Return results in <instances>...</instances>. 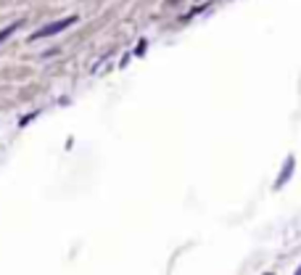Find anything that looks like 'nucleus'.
Instances as JSON below:
<instances>
[{"mask_svg": "<svg viewBox=\"0 0 301 275\" xmlns=\"http://www.w3.org/2000/svg\"><path fill=\"white\" fill-rule=\"evenodd\" d=\"M293 275H301V267H299V270H296V273H293Z\"/></svg>", "mask_w": 301, "mask_h": 275, "instance_id": "obj_4", "label": "nucleus"}, {"mask_svg": "<svg viewBox=\"0 0 301 275\" xmlns=\"http://www.w3.org/2000/svg\"><path fill=\"white\" fill-rule=\"evenodd\" d=\"M21 24H19V21H16V24H8V27H5L3 29V32H0V43H5V40H8V37L13 35V32H16V29H19Z\"/></svg>", "mask_w": 301, "mask_h": 275, "instance_id": "obj_3", "label": "nucleus"}, {"mask_svg": "<svg viewBox=\"0 0 301 275\" xmlns=\"http://www.w3.org/2000/svg\"><path fill=\"white\" fill-rule=\"evenodd\" d=\"M77 24V16H66V19H58V21H50V24H45L43 29H37V32L29 37V40H43V37H53V35H61L64 29L74 27Z\"/></svg>", "mask_w": 301, "mask_h": 275, "instance_id": "obj_1", "label": "nucleus"}, {"mask_svg": "<svg viewBox=\"0 0 301 275\" xmlns=\"http://www.w3.org/2000/svg\"><path fill=\"white\" fill-rule=\"evenodd\" d=\"M293 170H296V159L288 156V159H285V164H283V170H280V175H277V180H275V188H283L285 183H288V178L293 175Z\"/></svg>", "mask_w": 301, "mask_h": 275, "instance_id": "obj_2", "label": "nucleus"}]
</instances>
